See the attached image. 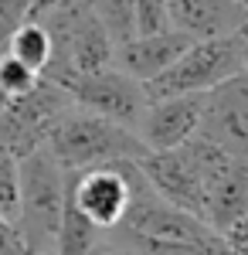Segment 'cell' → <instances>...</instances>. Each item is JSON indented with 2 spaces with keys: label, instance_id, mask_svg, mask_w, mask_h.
I'll list each match as a JSON object with an SVG mask.
<instances>
[{
  "label": "cell",
  "instance_id": "cell-1",
  "mask_svg": "<svg viewBox=\"0 0 248 255\" xmlns=\"http://www.w3.org/2000/svg\"><path fill=\"white\" fill-rule=\"evenodd\" d=\"M44 150L51 153V160L65 174L99 167V163H113V160L146 157V146L136 136V129L113 123L106 116H96L89 109H78V106H68L58 116V123L44 139Z\"/></svg>",
  "mask_w": 248,
  "mask_h": 255
},
{
  "label": "cell",
  "instance_id": "cell-2",
  "mask_svg": "<svg viewBox=\"0 0 248 255\" xmlns=\"http://www.w3.org/2000/svg\"><path fill=\"white\" fill-rule=\"evenodd\" d=\"M41 20L51 34V58L44 65L41 79L65 89L78 75L113 65V41L106 38V31L96 20V14L89 10V3H61Z\"/></svg>",
  "mask_w": 248,
  "mask_h": 255
},
{
  "label": "cell",
  "instance_id": "cell-3",
  "mask_svg": "<svg viewBox=\"0 0 248 255\" xmlns=\"http://www.w3.org/2000/svg\"><path fill=\"white\" fill-rule=\"evenodd\" d=\"M65 197H68V174L51 160L44 146L20 160V204L14 225L31 255H55Z\"/></svg>",
  "mask_w": 248,
  "mask_h": 255
},
{
  "label": "cell",
  "instance_id": "cell-4",
  "mask_svg": "<svg viewBox=\"0 0 248 255\" xmlns=\"http://www.w3.org/2000/svg\"><path fill=\"white\" fill-rule=\"evenodd\" d=\"M146 177L136 160H113L68 174V201L96 225L99 232L119 228L133 201L146 191Z\"/></svg>",
  "mask_w": 248,
  "mask_h": 255
},
{
  "label": "cell",
  "instance_id": "cell-5",
  "mask_svg": "<svg viewBox=\"0 0 248 255\" xmlns=\"http://www.w3.org/2000/svg\"><path fill=\"white\" fill-rule=\"evenodd\" d=\"M245 68V38L225 34V38H204L191 41L184 55L173 61L163 75L143 85L146 102L150 99H167V96H191V92H208L214 85L231 79L235 72Z\"/></svg>",
  "mask_w": 248,
  "mask_h": 255
},
{
  "label": "cell",
  "instance_id": "cell-6",
  "mask_svg": "<svg viewBox=\"0 0 248 255\" xmlns=\"http://www.w3.org/2000/svg\"><path fill=\"white\" fill-rule=\"evenodd\" d=\"M72 106L68 92L48 79H38V85L24 96H14L0 116V146L10 150L17 160L44 146L58 116Z\"/></svg>",
  "mask_w": 248,
  "mask_h": 255
},
{
  "label": "cell",
  "instance_id": "cell-7",
  "mask_svg": "<svg viewBox=\"0 0 248 255\" xmlns=\"http://www.w3.org/2000/svg\"><path fill=\"white\" fill-rule=\"evenodd\" d=\"M65 92L72 99V106L89 109L96 116H106L113 123H123L129 129H136V123H139L143 109H146L143 82L129 79L116 65H106L99 72H89V75H78L75 82L65 85Z\"/></svg>",
  "mask_w": 248,
  "mask_h": 255
},
{
  "label": "cell",
  "instance_id": "cell-8",
  "mask_svg": "<svg viewBox=\"0 0 248 255\" xmlns=\"http://www.w3.org/2000/svg\"><path fill=\"white\" fill-rule=\"evenodd\" d=\"M197 133L248 167V68L204 92V113Z\"/></svg>",
  "mask_w": 248,
  "mask_h": 255
},
{
  "label": "cell",
  "instance_id": "cell-9",
  "mask_svg": "<svg viewBox=\"0 0 248 255\" xmlns=\"http://www.w3.org/2000/svg\"><path fill=\"white\" fill-rule=\"evenodd\" d=\"M201 113H204V92L150 99L136 123V136L143 139L146 153L173 150L201 129Z\"/></svg>",
  "mask_w": 248,
  "mask_h": 255
},
{
  "label": "cell",
  "instance_id": "cell-10",
  "mask_svg": "<svg viewBox=\"0 0 248 255\" xmlns=\"http://www.w3.org/2000/svg\"><path fill=\"white\" fill-rule=\"evenodd\" d=\"M170 27L191 41L238 34L248 24V7L238 0H167Z\"/></svg>",
  "mask_w": 248,
  "mask_h": 255
},
{
  "label": "cell",
  "instance_id": "cell-11",
  "mask_svg": "<svg viewBox=\"0 0 248 255\" xmlns=\"http://www.w3.org/2000/svg\"><path fill=\"white\" fill-rule=\"evenodd\" d=\"M191 44L187 34L180 31H163V34H139V38L119 44L113 51V65L119 72H126L136 82H153L156 75H163L173 61L184 55V48Z\"/></svg>",
  "mask_w": 248,
  "mask_h": 255
},
{
  "label": "cell",
  "instance_id": "cell-12",
  "mask_svg": "<svg viewBox=\"0 0 248 255\" xmlns=\"http://www.w3.org/2000/svg\"><path fill=\"white\" fill-rule=\"evenodd\" d=\"M99 242H102V232L65 197V211H61V225H58V238H55V255H89Z\"/></svg>",
  "mask_w": 248,
  "mask_h": 255
},
{
  "label": "cell",
  "instance_id": "cell-13",
  "mask_svg": "<svg viewBox=\"0 0 248 255\" xmlns=\"http://www.w3.org/2000/svg\"><path fill=\"white\" fill-rule=\"evenodd\" d=\"M7 55H14L20 65H27L31 72L41 75L48 58H51V34H48L44 20H24L7 44Z\"/></svg>",
  "mask_w": 248,
  "mask_h": 255
},
{
  "label": "cell",
  "instance_id": "cell-14",
  "mask_svg": "<svg viewBox=\"0 0 248 255\" xmlns=\"http://www.w3.org/2000/svg\"><path fill=\"white\" fill-rule=\"evenodd\" d=\"M89 10L96 14V20L102 24L106 38L113 41V51L119 44L136 38V10L133 0H85Z\"/></svg>",
  "mask_w": 248,
  "mask_h": 255
},
{
  "label": "cell",
  "instance_id": "cell-15",
  "mask_svg": "<svg viewBox=\"0 0 248 255\" xmlns=\"http://www.w3.org/2000/svg\"><path fill=\"white\" fill-rule=\"evenodd\" d=\"M17 204H20V160L0 146V215L7 221H14Z\"/></svg>",
  "mask_w": 248,
  "mask_h": 255
},
{
  "label": "cell",
  "instance_id": "cell-16",
  "mask_svg": "<svg viewBox=\"0 0 248 255\" xmlns=\"http://www.w3.org/2000/svg\"><path fill=\"white\" fill-rule=\"evenodd\" d=\"M38 72H31L27 65H20L14 55H0V89L7 92V96H24V92H31L34 85H38Z\"/></svg>",
  "mask_w": 248,
  "mask_h": 255
},
{
  "label": "cell",
  "instance_id": "cell-17",
  "mask_svg": "<svg viewBox=\"0 0 248 255\" xmlns=\"http://www.w3.org/2000/svg\"><path fill=\"white\" fill-rule=\"evenodd\" d=\"M133 10H136V38H139V34H163V31H173L167 0H133Z\"/></svg>",
  "mask_w": 248,
  "mask_h": 255
},
{
  "label": "cell",
  "instance_id": "cell-18",
  "mask_svg": "<svg viewBox=\"0 0 248 255\" xmlns=\"http://www.w3.org/2000/svg\"><path fill=\"white\" fill-rule=\"evenodd\" d=\"M24 20H31V0H0V55H7V44Z\"/></svg>",
  "mask_w": 248,
  "mask_h": 255
},
{
  "label": "cell",
  "instance_id": "cell-19",
  "mask_svg": "<svg viewBox=\"0 0 248 255\" xmlns=\"http://www.w3.org/2000/svg\"><path fill=\"white\" fill-rule=\"evenodd\" d=\"M221 242L228 245L231 255H248V215L235 218L228 228L221 232Z\"/></svg>",
  "mask_w": 248,
  "mask_h": 255
},
{
  "label": "cell",
  "instance_id": "cell-20",
  "mask_svg": "<svg viewBox=\"0 0 248 255\" xmlns=\"http://www.w3.org/2000/svg\"><path fill=\"white\" fill-rule=\"evenodd\" d=\"M0 255H31V249L24 245V238L17 232V225L7 221L3 215H0Z\"/></svg>",
  "mask_w": 248,
  "mask_h": 255
},
{
  "label": "cell",
  "instance_id": "cell-21",
  "mask_svg": "<svg viewBox=\"0 0 248 255\" xmlns=\"http://www.w3.org/2000/svg\"><path fill=\"white\" fill-rule=\"evenodd\" d=\"M89 255H139V252H136L133 245H106V242H99Z\"/></svg>",
  "mask_w": 248,
  "mask_h": 255
},
{
  "label": "cell",
  "instance_id": "cell-22",
  "mask_svg": "<svg viewBox=\"0 0 248 255\" xmlns=\"http://www.w3.org/2000/svg\"><path fill=\"white\" fill-rule=\"evenodd\" d=\"M55 7H61V0H31V20H41L44 14H51Z\"/></svg>",
  "mask_w": 248,
  "mask_h": 255
},
{
  "label": "cell",
  "instance_id": "cell-23",
  "mask_svg": "<svg viewBox=\"0 0 248 255\" xmlns=\"http://www.w3.org/2000/svg\"><path fill=\"white\" fill-rule=\"evenodd\" d=\"M7 102H10V96H7V92L0 89V116H3V109H7Z\"/></svg>",
  "mask_w": 248,
  "mask_h": 255
},
{
  "label": "cell",
  "instance_id": "cell-24",
  "mask_svg": "<svg viewBox=\"0 0 248 255\" xmlns=\"http://www.w3.org/2000/svg\"><path fill=\"white\" fill-rule=\"evenodd\" d=\"M61 3H85V0H61Z\"/></svg>",
  "mask_w": 248,
  "mask_h": 255
}]
</instances>
